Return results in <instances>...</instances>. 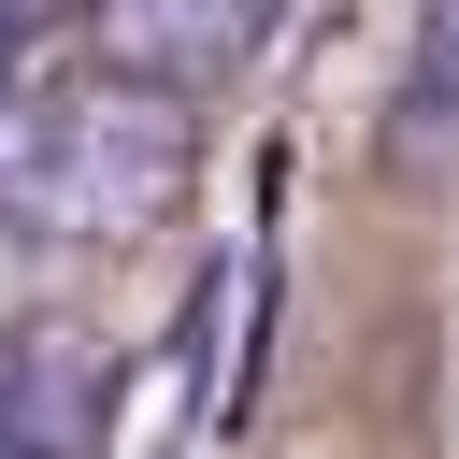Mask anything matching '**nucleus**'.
<instances>
[{
    "label": "nucleus",
    "mask_w": 459,
    "mask_h": 459,
    "mask_svg": "<svg viewBox=\"0 0 459 459\" xmlns=\"http://www.w3.org/2000/svg\"><path fill=\"white\" fill-rule=\"evenodd\" d=\"M201 172L186 100L129 72H14L0 86V230L14 244H143Z\"/></svg>",
    "instance_id": "1"
},
{
    "label": "nucleus",
    "mask_w": 459,
    "mask_h": 459,
    "mask_svg": "<svg viewBox=\"0 0 459 459\" xmlns=\"http://www.w3.org/2000/svg\"><path fill=\"white\" fill-rule=\"evenodd\" d=\"M100 416H115V359H100V330H72V316L0 330V445H14V459H86Z\"/></svg>",
    "instance_id": "2"
},
{
    "label": "nucleus",
    "mask_w": 459,
    "mask_h": 459,
    "mask_svg": "<svg viewBox=\"0 0 459 459\" xmlns=\"http://www.w3.org/2000/svg\"><path fill=\"white\" fill-rule=\"evenodd\" d=\"M258 43H273V14H244V0H129V14H100V29H86V57H100V72H129V86H158V100L230 86Z\"/></svg>",
    "instance_id": "3"
},
{
    "label": "nucleus",
    "mask_w": 459,
    "mask_h": 459,
    "mask_svg": "<svg viewBox=\"0 0 459 459\" xmlns=\"http://www.w3.org/2000/svg\"><path fill=\"white\" fill-rule=\"evenodd\" d=\"M402 158L416 172H445L459 158V0L416 29V57H402Z\"/></svg>",
    "instance_id": "4"
},
{
    "label": "nucleus",
    "mask_w": 459,
    "mask_h": 459,
    "mask_svg": "<svg viewBox=\"0 0 459 459\" xmlns=\"http://www.w3.org/2000/svg\"><path fill=\"white\" fill-rule=\"evenodd\" d=\"M14 57H29V29H14V14H0V86H14Z\"/></svg>",
    "instance_id": "5"
},
{
    "label": "nucleus",
    "mask_w": 459,
    "mask_h": 459,
    "mask_svg": "<svg viewBox=\"0 0 459 459\" xmlns=\"http://www.w3.org/2000/svg\"><path fill=\"white\" fill-rule=\"evenodd\" d=\"M0 459H14V445H0Z\"/></svg>",
    "instance_id": "6"
}]
</instances>
